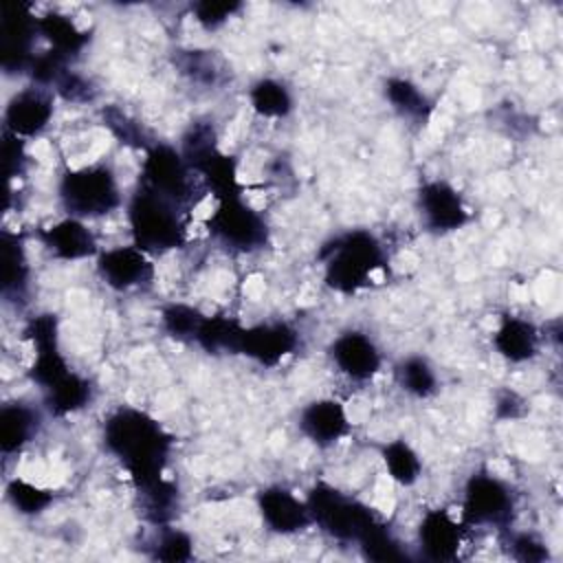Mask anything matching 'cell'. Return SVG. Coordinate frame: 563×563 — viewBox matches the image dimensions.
Segmentation results:
<instances>
[{
  "instance_id": "6da1fadb",
  "label": "cell",
  "mask_w": 563,
  "mask_h": 563,
  "mask_svg": "<svg viewBox=\"0 0 563 563\" xmlns=\"http://www.w3.org/2000/svg\"><path fill=\"white\" fill-rule=\"evenodd\" d=\"M106 444L125 464L132 477L145 490L161 482L163 460L169 440L163 429L136 409H121L106 422Z\"/></svg>"
},
{
  "instance_id": "7a4b0ae2",
  "label": "cell",
  "mask_w": 563,
  "mask_h": 563,
  "mask_svg": "<svg viewBox=\"0 0 563 563\" xmlns=\"http://www.w3.org/2000/svg\"><path fill=\"white\" fill-rule=\"evenodd\" d=\"M174 200L143 187L130 207V222L141 251L174 249L180 242L183 227Z\"/></svg>"
},
{
  "instance_id": "3957f363",
  "label": "cell",
  "mask_w": 563,
  "mask_h": 563,
  "mask_svg": "<svg viewBox=\"0 0 563 563\" xmlns=\"http://www.w3.org/2000/svg\"><path fill=\"white\" fill-rule=\"evenodd\" d=\"M59 198L70 216L88 218L108 213L119 202V189L108 167L90 165L64 176Z\"/></svg>"
},
{
  "instance_id": "277c9868",
  "label": "cell",
  "mask_w": 563,
  "mask_h": 563,
  "mask_svg": "<svg viewBox=\"0 0 563 563\" xmlns=\"http://www.w3.org/2000/svg\"><path fill=\"white\" fill-rule=\"evenodd\" d=\"M380 266V246L369 233H350L334 242L325 264V279L332 288L352 292L361 288Z\"/></svg>"
},
{
  "instance_id": "5b68a950",
  "label": "cell",
  "mask_w": 563,
  "mask_h": 563,
  "mask_svg": "<svg viewBox=\"0 0 563 563\" xmlns=\"http://www.w3.org/2000/svg\"><path fill=\"white\" fill-rule=\"evenodd\" d=\"M310 517L336 539L363 541L376 526L369 510L332 488H314L308 499Z\"/></svg>"
},
{
  "instance_id": "8992f818",
  "label": "cell",
  "mask_w": 563,
  "mask_h": 563,
  "mask_svg": "<svg viewBox=\"0 0 563 563\" xmlns=\"http://www.w3.org/2000/svg\"><path fill=\"white\" fill-rule=\"evenodd\" d=\"M213 233L235 249H255L264 242V220L235 194L224 196L211 216Z\"/></svg>"
},
{
  "instance_id": "52a82bcc",
  "label": "cell",
  "mask_w": 563,
  "mask_h": 563,
  "mask_svg": "<svg viewBox=\"0 0 563 563\" xmlns=\"http://www.w3.org/2000/svg\"><path fill=\"white\" fill-rule=\"evenodd\" d=\"M512 497L504 482L493 475H473L466 486L464 517L473 523H504L510 517Z\"/></svg>"
},
{
  "instance_id": "ba28073f",
  "label": "cell",
  "mask_w": 563,
  "mask_h": 563,
  "mask_svg": "<svg viewBox=\"0 0 563 563\" xmlns=\"http://www.w3.org/2000/svg\"><path fill=\"white\" fill-rule=\"evenodd\" d=\"M332 363L352 380L372 378L380 367V352L374 341L363 332H343L330 347Z\"/></svg>"
},
{
  "instance_id": "9c48e42d",
  "label": "cell",
  "mask_w": 563,
  "mask_h": 563,
  "mask_svg": "<svg viewBox=\"0 0 563 563\" xmlns=\"http://www.w3.org/2000/svg\"><path fill=\"white\" fill-rule=\"evenodd\" d=\"M53 117V99L44 88H24L7 106V128L13 136H33L42 132Z\"/></svg>"
},
{
  "instance_id": "30bf717a",
  "label": "cell",
  "mask_w": 563,
  "mask_h": 563,
  "mask_svg": "<svg viewBox=\"0 0 563 563\" xmlns=\"http://www.w3.org/2000/svg\"><path fill=\"white\" fill-rule=\"evenodd\" d=\"M97 266L106 284L119 290L141 286L152 275V266L145 257V251H141L139 246L108 249L99 255Z\"/></svg>"
},
{
  "instance_id": "8fae6325",
  "label": "cell",
  "mask_w": 563,
  "mask_h": 563,
  "mask_svg": "<svg viewBox=\"0 0 563 563\" xmlns=\"http://www.w3.org/2000/svg\"><path fill=\"white\" fill-rule=\"evenodd\" d=\"M420 213L435 231H453L468 218L460 194L446 183H429L420 189Z\"/></svg>"
},
{
  "instance_id": "7c38bea8",
  "label": "cell",
  "mask_w": 563,
  "mask_h": 563,
  "mask_svg": "<svg viewBox=\"0 0 563 563\" xmlns=\"http://www.w3.org/2000/svg\"><path fill=\"white\" fill-rule=\"evenodd\" d=\"M260 512L264 521L271 526V530L282 534L297 532L312 521L308 504L299 501L292 493L279 486L260 493Z\"/></svg>"
},
{
  "instance_id": "4fadbf2b",
  "label": "cell",
  "mask_w": 563,
  "mask_h": 563,
  "mask_svg": "<svg viewBox=\"0 0 563 563\" xmlns=\"http://www.w3.org/2000/svg\"><path fill=\"white\" fill-rule=\"evenodd\" d=\"M299 429L312 442L328 446L345 435L347 431V416L345 409L330 398H321L303 407L299 416Z\"/></svg>"
},
{
  "instance_id": "5bb4252c",
  "label": "cell",
  "mask_w": 563,
  "mask_h": 563,
  "mask_svg": "<svg viewBox=\"0 0 563 563\" xmlns=\"http://www.w3.org/2000/svg\"><path fill=\"white\" fill-rule=\"evenodd\" d=\"M295 347V332L284 323L257 325L251 330H242L238 352H244L260 363H277L284 354Z\"/></svg>"
},
{
  "instance_id": "9a60e30c",
  "label": "cell",
  "mask_w": 563,
  "mask_h": 563,
  "mask_svg": "<svg viewBox=\"0 0 563 563\" xmlns=\"http://www.w3.org/2000/svg\"><path fill=\"white\" fill-rule=\"evenodd\" d=\"M462 543V532L457 521L446 515V510L429 512L420 523V545L433 559L455 556Z\"/></svg>"
},
{
  "instance_id": "2e32d148",
  "label": "cell",
  "mask_w": 563,
  "mask_h": 563,
  "mask_svg": "<svg viewBox=\"0 0 563 563\" xmlns=\"http://www.w3.org/2000/svg\"><path fill=\"white\" fill-rule=\"evenodd\" d=\"M42 235L46 246L64 260H79V257L92 255L97 246L92 233L77 218H66L62 222H55Z\"/></svg>"
},
{
  "instance_id": "e0dca14e",
  "label": "cell",
  "mask_w": 563,
  "mask_h": 563,
  "mask_svg": "<svg viewBox=\"0 0 563 563\" xmlns=\"http://www.w3.org/2000/svg\"><path fill=\"white\" fill-rule=\"evenodd\" d=\"M539 334L532 323L521 319H506L495 332V347L508 361H526L534 356Z\"/></svg>"
},
{
  "instance_id": "ac0fdd59",
  "label": "cell",
  "mask_w": 563,
  "mask_h": 563,
  "mask_svg": "<svg viewBox=\"0 0 563 563\" xmlns=\"http://www.w3.org/2000/svg\"><path fill=\"white\" fill-rule=\"evenodd\" d=\"M35 431V416L29 407L15 402L7 405L0 413V438H2V451H20Z\"/></svg>"
},
{
  "instance_id": "d6986e66",
  "label": "cell",
  "mask_w": 563,
  "mask_h": 563,
  "mask_svg": "<svg viewBox=\"0 0 563 563\" xmlns=\"http://www.w3.org/2000/svg\"><path fill=\"white\" fill-rule=\"evenodd\" d=\"M383 462L389 477L402 486H409L420 475V457L418 453L402 440H394L383 449Z\"/></svg>"
},
{
  "instance_id": "ffe728a7",
  "label": "cell",
  "mask_w": 563,
  "mask_h": 563,
  "mask_svg": "<svg viewBox=\"0 0 563 563\" xmlns=\"http://www.w3.org/2000/svg\"><path fill=\"white\" fill-rule=\"evenodd\" d=\"M37 29L48 37V42L55 46L57 55H66L70 51H79L81 44H84L81 31L66 15H57V13L44 15L37 22Z\"/></svg>"
},
{
  "instance_id": "44dd1931",
  "label": "cell",
  "mask_w": 563,
  "mask_h": 563,
  "mask_svg": "<svg viewBox=\"0 0 563 563\" xmlns=\"http://www.w3.org/2000/svg\"><path fill=\"white\" fill-rule=\"evenodd\" d=\"M251 103L264 117H284L290 110L292 99L279 81L262 79L251 90Z\"/></svg>"
},
{
  "instance_id": "7402d4cb",
  "label": "cell",
  "mask_w": 563,
  "mask_h": 563,
  "mask_svg": "<svg viewBox=\"0 0 563 563\" xmlns=\"http://www.w3.org/2000/svg\"><path fill=\"white\" fill-rule=\"evenodd\" d=\"M400 385L413 396H429L435 389V374L424 358H407L398 367Z\"/></svg>"
},
{
  "instance_id": "603a6c76",
  "label": "cell",
  "mask_w": 563,
  "mask_h": 563,
  "mask_svg": "<svg viewBox=\"0 0 563 563\" xmlns=\"http://www.w3.org/2000/svg\"><path fill=\"white\" fill-rule=\"evenodd\" d=\"M7 493H9V499L13 501V506L26 515L40 512L51 501V495L46 490H42L40 486L31 484V482H24V479H13L7 488Z\"/></svg>"
},
{
  "instance_id": "cb8c5ba5",
  "label": "cell",
  "mask_w": 563,
  "mask_h": 563,
  "mask_svg": "<svg viewBox=\"0 0 563 563\" xmlns=\"http://www.w3.org/2000/svg\"><path fill=\"white\" fill-rule=\"evenodd\" d=\"M2 284L4 290H9L11 286L22 284L24 279V255H22V246L18 242L15 235L2 233Z\"/></svg>"
},
{
  "instance_id": "d4e9b609",
  "label": "cell",
  "mask_w": 563,
  "mask_h": 563,
  "mask_svg": "<svg viewBox=\"0 0 563 563\" xmlns=\"http://www.w3.org/2000/svg\"><path fill=\"white\" fill-rule=\"evenodd\" d=\"M165 319V325L167 330L174 334V336H196L198 334V328L202 323L205 317H200L196 310H191L189 306H172L165 310L163 314Z\"/></svg>"
},
{
  "instance_id": "484cf974",
  "label": "cell",
  "mask_w": 563,
  "mask_h": 563,
  "mask_svg": "<svg viewBox=\"0 0 563 563\" xmlns=\"http://www.w3.org/2000/svg\"><path fill=\"white\" fill-rule=\"evenodd\" d=\"M387 95L389 99L398 106V108H405L407 112H422V106H424V97L418 92L416 86H411L409 81H389V88H387Z\"/></svg>"
},
{
  "instance_id": "4316f807",
  "label": "cell",
  "mask_w": 563,
  "mask_h": 563,
  "mask_svg": "<svg viewBox=\"0 0 563 563\" xmlns=\"http://www.w3.org/2000/svg\"><path fill=\"white\" fill-rule=\"evenodd\" d=\"M233 11V4H227V2H200L196 4V20L200 24H205L207 29H213L218 24H222Z\"/></svg>"
},
{
  "instance_id": "83f0119b",
  "label": "cell",
  "mask_w": 563,
  "mask_h": 563,
  "mask_svg": "<svg viewBox=\"0 0 563 563\" xmlns=\"http://www.w3.org/2000/svg\"><path fill=\"white\" fill-rule=\"evenodd\" d=\"M161 548H163V550H169V552L165 554V559H185L187 552H189V539H187L185 534L174 532V534H169V537H165V539L161 541Z\"/></svg>"
}]
</instances>
